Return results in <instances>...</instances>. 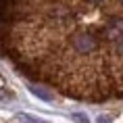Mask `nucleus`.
<instances>
[{"label":"nucleus","mask_w":123,"mask_h":123,"mask_svg":"<svg viewBox=\"0 0 123 123\" xmlns=\"http://www.w3.org/2000/svg\"><path fill=\"white\" fill-rule=\"evenodd\" d=\"M0 54L73 100H123V0H0Z\"/></svg>","instance_id":"f257e3e1"}]
</instances>
